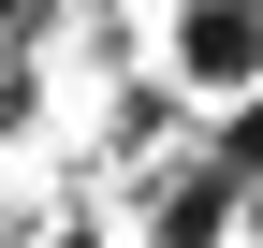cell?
Segmentation results:
<instances>
[{
    "mask_svg": "<svg viewBox=\"0 0 263 248\" xmlns=\"http://www.w3.org/2000/svg\"><path fill=\"white\" fill-rule=\"evenodd\" d=\"M132 219H146V248H249V190L205 161V146H176V161L132 175Z\"/></svg>",
    "mask_w": 263,
    "mask_h": 248,
    "instance_id": "6da1fadb",
    "label": "cell"
},
{
    "mask_svg": "<svg viewBox=\"0 0 263 248\" xmlns=\"http://www.w3.org/2000/svg\"><path fill=\"white\" fill-rule=\"evenodd\" d=\"M161 58H176V88H263V0H176Z\"/></svg>",
    "mask_w": 263,
    "mask_h": 248,
    "instance_id": "7a4b0ae2",
    "label": "cell"
},
{
    "mask_svg": "<svg viewBox=\"0 0 263 248\" xmlns=\"http://www.w3.org/2000/svg\"><path fill=\"white\" fill-rule=\"evenodd\" d=\"M176 146H190V88H176V73H132L117 102H103V175L132 190V175H146V161H176Z\"/></svg>",
    "mask_w": 263,
    "mask_h": 248,
    "instance_id": "3957f363",
    "label": "cell"
},
{
    "mask_svg": "<svg viewBox=\"0 0 263 248\" xmlns=\"http://www.w3.org/2000/svg\"><path fill=\"white\" fill-rule=\"evenodd\" d=\"M190 146H205L234 190H263V88H234V117H219V132H190Z\"/></svg>",
    "mask_w": 263,
    "mask_h": 248,
    "instance_id": "277c9868",
    "label": "cell"
}]
</instances>
